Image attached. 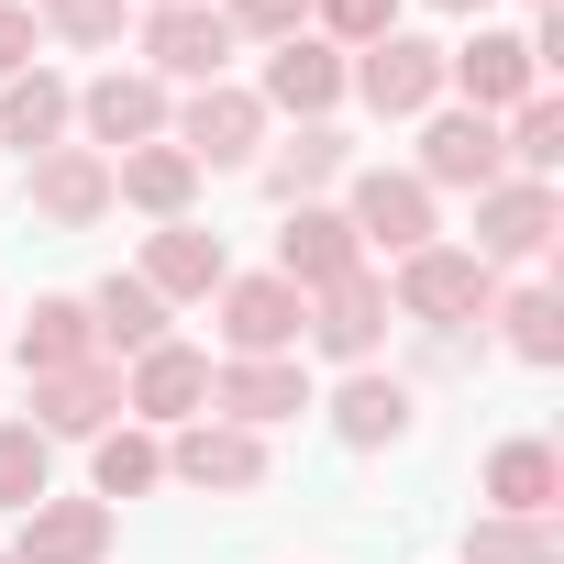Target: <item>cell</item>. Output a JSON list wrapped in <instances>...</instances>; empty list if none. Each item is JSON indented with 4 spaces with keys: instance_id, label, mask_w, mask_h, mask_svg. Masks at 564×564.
Masks as SVG:
<instances>
[{
    "instance_id": "6da1fadb",
    "label": "cell",
    "mask_w": 564,
    "mask_h": 564,
    "mask_svg": "<svg viewBox=\"0 0 564 564\" xmlns=\"http://www.w3.org/2000/svg\"><path fill=\"white\" fill-rule=\"evenodd\" d=\"M388 311H399V322H432V333H465V322L498 311V265H476L465 243H421V254H399V276H388Z\"/></svg>"
},
{
    "instance_id": "7a4b0ae2",
    "label": "cell",
    "mask_w": 564,
    "mask_h": 564,
    "mask_svg": "<svg viewBox=\"0 0 564 564\" xmlns=\"http://www.w3.org/2000/svg\"><path fill=\"white\" fill-rule=\"evenodd\" d=\"M344 89L377 122H421V111H443V45L432 34H377L366 56H344Z\"/></svg>"
},
{
    "instance_id": "3957f363",
    "label": "cell",
    "mask_w": 564,
    "mask_h": 564,
    "mask_svg": "<svg viewBox=\"0 0 564 564\" xmlns=\"http://www.w3.org/2000/svg\"><path fill=\"white\" fill-rule=\"evenodd\" d=\"M166 144L210 177V166H254L265 155V100L254 89H232V78H210V89H188L177 111H166Z\"/></svg>"
},
{
    "instance_id": "277c9868",
    "label": "cell",
    "mask_w": 564,
    "mask_h": 564,
    "mask_svg": "<svg viewBox=\"0 0 564 564\" xmlns=\"http://www.w3.org/2000/svg\"><path fill=\"white\" fill-rule=\"evenodd\" d=\"M553 232H564V199H553V177H498V188H476V265H531V254H553Z\"/></svg>"
},
{
    "instance_id": "5b68a950",
    "label": "cell",
    "mask_w": 564,
    "mask_h": 564,
    "mask_svg": "<svg viewBox=\"0 0 564 564\" xmlns=\"http://www.w3.org/2000/svg\"><path fill=\"white\" fill-rule=\"evenodd\" d=\"M232 67V23L210 12V0H166V12H144V78L155 89H210Z\"/></svg>"
},
{
    "instance_id": "8992f818",
    "label": "cell",
    "mask_w": 564,
    "mask_h": 564,
    "mask_svg": "<svg viewBox=\"0 0 564 564\" xmlns=\"http://www.w3.org/2000/svg\"><path fill=\"white\" fill-rule=\"evenodd\" d=\"M311 410V366L300 355H221L210 366V421L265 432V421H300Z\"/></svg>"
},
{
    "instance_id": "52a82bcc",
    "label": "cell",
    "mask_w": 564,
    "mask_h": 564,
    "mask_svg": "<svg viewBox=\"0 0 564 564\" xmlns=\"http://www.w3.org/2000/svg\"><path fill=\"white\" fill-rule=\"evenodd\" d=\"M344 221H355V243H366V254H421V243L443 232V221H432V188H421L410 166H355Z\"/></svg>"
},
{
    "instance_id": "ba28073f",
    "label": "cell",
    "mask_w": 564,
    "mask_h": 564,
    "mask_svg": "<svg viewBox=\"0 0 564 564\" xmlns=\"http://www.w3.org/2000/svg\"><path fill=\"white\" fill-rule=\"evenodd\" d=\"M265 276H289L300 300H322V289H344V276H366V243H355V221H344L333 199H300L289 232H276V265H265Z\"/></svg>"
},
{
    "instance_id": "9c48e42d",
    "label": "cell",
    "mask_w": 564,
    "mask_h": 564,
    "mask_svg": "<svg viewBox=\"0 0 564 564\" xmlns=\"http://www.w3.org/2000/svg\"><path fill=\"white\" fill-rule=\"evenodd\" d=\"M443 89H465V111H520L531 89H542V56H531V34H498V23H476V45H454L443 56Z\"/></svg>"
},
{
    "instance_id": "30bf717a",
    "label": "cell",
    "mask_w": 564,
    "mask_h": 564,
    "mask_svg": "<svg viewBox=\"0 0 564 564\" xmlns=\"http://www.w3.org/2000/svg\"><path fill=\"white\" fill-rule=\"evenodd\" d=\"M166 476L177 487H199V498H243V487H265V432H232V421H177V443H166Z\"/></svg>"
},
{
    "instance_id": "8fae6325",
    "label": "cell",
    "mask_w": 564,
    "mask_h": 564,
    "mask_svg": "<svg viewBox=\"0 0 564 564\" xmlns=\"http://www.w3.org/2000/svg\"><path fill=\"white\" fill-rule=\"evenodd\" d=\"M221 355H300V322L311 300L289 289V276H221Z\"/></svg>"
},
{
    "instance_id": "7c38bea8",
    "label": "cell",
    "mask_w": 564,
    "mask_h": 564,
    "mask_svg": "<svg viewBox=\"0 0 564 564\" xmlns=\"http://www.w3.org/2000/svg\"><path fill=\"white\" fill-rule=\"evenodd\" d=\"M166 89L144 78V67H111V78H89L78 89V122H89V155H133V144H166Z\"/></svg>"
},
{
    "instance_id": "4fadbf2b",
    "label": "cell",
    "mask_w": 564,
    "mask_h": 564,
    "mask_svg": "<svg viewBox=\"0 0 564 564\" xmlns=\"http://www.w3.org/2000/svg\"><path fill=\"white\" fill-rule=\"evenodd\" d=\"M300 344H322L333 366H377L388 355V276L366 265V276H344V289H322L311 322H300Z\"/></svg>"
},
{
    "instance_id": "5bb4252c",
    "label": "cell",
    "mask_w": 564,
    "mask_h": 564,
    "mask_svg": "<svg viewBox=\"0 0 564 564\" xmlns=\"http://www.w3.org/2000/svg\"><path fill=\"white\" fill-rule=\"evenodd\" d=\"M421 188H498L509 155H498V122L487 111H421Z\"/></svg>"
},
{
    "instance_id": "9a60e30c",
    "label": "cell",
    "mask_w": 564,
    "mask_h": 564,
    "mask_svg": "<svg viewBox=\"0 0 564 564\" xmlns=\"http://www.w3.org/2000/svg\"><path fill=\"white\" fill-rule=\"evenodd\" d=\"M111 542H122V509H100V498H34L12 564H111Z\"/></svg>"
},
{
    "instance_id": "2e32d148",
    "label": "cell",
    "mask_w": 564,
    "mask_h": 564,
    "mask_svg": "<svg viewBox=\"0 0 564 564\" xmlns=\"http://www.w3.org/2000/svg\"><path fill=\"white\" fill-rule=\"evenodd\" d=\"M254 100H265V122H276V111H289V122H333V100H344V56H333L322 34L265 45V78H254Z\"/></svg>"
},
{
    "instance_id": "e0dca14e",
    "label": "cell",
    "mask_w": 564,
    "mask_h": 564,
    "mask_svg": "<svg viewBox=\"0 0 564 564\" xmlns=\"http://www.w3.org/2000/svg\"><path fill=\"white\" fill-rule=\"evenodd\" d=\"M34 221H56V232H89V221H111L122 199H111V155H89V144H56V155H34Z\"/></svg>"
},
{
    "instance_id": "ac0fdd59",
    "label": "cell",
    "mask_w": 564,
    "mask_h": 564,
    "mask_svg": "<svg viewBox=\"0 0 564 564\" xmlns=\"http://www.w3.org/2000/svg\"><path fill=\"white\" fill-rule=\"evenodd\" d=\"M122 410L133 421H199L210 410V355L199 344H144L122 366Z\"/></svg>"
},
{
    "instance_id": "d6986e66",
    "label": "cell",
    "mask_w": 564,
    "mask_h": 564,
    "mask_svg": "<svg viewBox=\"0 0 564 564\" xmlns=\"http://www.w3.org/2000/svg\"><path fill=\"white\" fill-rule=\"evenodd\" d=\"M34 388V432L45 443H100L122 421V366H67V377H23Z\"/></svg>"
},
{
    "instance_id": "ffe728a7",
    "label": "cell",
    "mask_w": 564,
    "mask_h": 564,
    "mask_svg": "<svg viewBox=\"0 0 564 564\" xmlns=\"http://www.w3.org/2000/svg\"><path fill=\"white\" fill-rule=\"evenodd\" d=\"M133 276H144V289L177 311V300H210V289H221V276H232V254H221V232H199V221H155Z\"/></svg>"
},
{
    "instance_id": "44dd1931",
    "label": "cell",
    "mask_w": 564,
    "mask_h": 564,
    "mask_svg": "<svg viewBox=\"0 0 564 564\" xmlns=\"http://www.w3.org/2000/svg\"><path fill=\"white\" fill-rule=\"evenodd\" d=\"M487 509H498V520H553V509H564V454H553L542 432H509V443L487 454Z\"/></svg>"
},
{
    "instance_id": "7402d4cb",
    "label": "cell",
    "mask_w": 564,
    "mask_h": 564,
    "mask_svg": "<svg viewBox=\"0 0 564 564\" xmlns=\"http://www.w3.org/2000/svg\"><path fill=\"white\" fill-rule=\"evenodd\" d=\"M410 377H388V366H355L344 388H333V432L355 443V454H388V443H410Z\"/></svg>"
},
{
    "instance_id": "603a6c76",
    "label": "cell",
    "mask_w": 564,
    "mask_h": 564,
    "mask_svg": "<svg viewBox=\"0 0 564 564\" xmlns=\"http://www.w3.org/2000/svg\"><path fill=\"white\" fill-rule=\"evenodd\" d=\"M67 122H78V89H67L56 67H23L12 89H0V144H12L23 166H34V155H56V144H67Z\"/></svg>"
},
{
    "instance_id": "cb8c5ba5",
    "label": "cell",
    "mask_w": 564,
    "mask_h": 564,
    "mask_svg": "<svg viewBox=\"0 0 564 564\" xmlns=\"http://www.w3.org/2000/svg\"><path fill=\"white\" fill-rule=\"evenodd\" d=\"M12 355H23V377L111 366V355H100V333H89V300H34V311H23V333H12Z\"/></svg>"
},
{
    "instance_id": "d4e9b609",
    "label": "cell",
    "mask_w": 564,
    "mask_h": 564,
    "mask_svg": "<svg viewBox=\"0 0 564 564\" xmlns=\"http://www.w3.org/2000/svg\"><path fill=\"white\" fill-rule=\"evenodd\" d=\"M333 177H355V144H344L333 122H300L289 144L265 155V199H276V210H300V199H322Z\"/></svg>"
},
{
    "instance_id": "484cf974",
    "label": "cell",
    "mask_w": 564,
    "mask_h": 564,
    "mask_svg": "<svg viewBox=\"0 0 564 564\" xmlns=\"http://www.w3.org/2000/svg\"><path fill=\"white\" fill-rule=\"evenodd\" d=\"M111 199H133L144 221H188V199H199V166H188L177 144H133V155H111Z\"/></svg>"
},
{
    "instance_id": "4316f807",
    "label": "cell",
    "mask_w": 564,
    "mask_h": 564,
    "mask_svg": "<svg viewBox=\"0 0 564 564\" xmlns=\"http://www.w3.org/2000/svg\"><path fill=\"white\" fill-rule=\"evenodd\" d=\"M89 333H100V355H122V366H133L144 344H166V300L144 289V276H122V265H111L100 289H89Z\"/></svg>"
},
{
    "instance_id": "83f0119b",
    "label": "cell",
    "mask_w": 564,
    "mask_h": 564,
    "mask_svg": "<svg viewBox=\"0 0 564 564\" xmlns=\"http://www.w3.org/2000/svg\"><path fill=\"white\" fill-rule=\"evenodd\" d=\"M144 487H166V443H155L144 421H111L100 454H89V498L122 509V498H144Z\"/></svg>"
},
{
    "instance_id": "f1b7e54d",
    "label": "cell",
    "mask_w": 564,
    "mask_h": 564,
    "mask_svg": "<svg viewBox=\"0 0 564 564\" xmlns=\"http://www.w3.org/2000/svg\"><path fill=\"white\" fill-rule=\"evenodd\" d=\"M498 155H509V177H553V166H564V100H553V89H531V100L509 111Z\"/></svg>"
},
{
    "instance_id": "f546056e",
    "label": "cell",
    "mask_w": 564,
    "mask_h": 564,
    "mask_svg": "<svg viewBox=\"0 0 564 564\" xmlns=\"http://www.w3.org/2000/svg\"><path fill=\"white\" fill-rule=\"evenodd\" d=\"M487 322L509 333V355H520V366H564V300H553V289H509Z\"/></svg>"
},
{
    "instance_id": "4dcf8cb0",
    "label": "cell",
    "mask_w": 564,
    "mask_h": 564,
    "mask_svg": "<svg viewBox=\"0 0 564 564\" xmlns=\"http://www.w3.org/2000/svg\"><path fill=\"white\" fill-rule=\"evenodd\" d=\"M34 498H56V443L34 432V421H0V509H34Z\"/></svg>"
},
{
    "instance_id": "1f68e13d",
    "label": "cell",
    "mask_w": 564,
    "mask_h": 564,
    "mask_svg": "<svg viewBox=\"0 0 564 564\" xmlns=\"http://www.w3.org/2000/svg\"><path fill=\"white\" fill-rule=\"evenodd\" d=\"M465 564H564V531H553V520H498V509H487V520L465 531Z\"/></svg>"
},
{
    "instance_id": "d6a6232c",
    "label": "cell",
    "mask_w": 564,
    "mask_h": 564,
    "mask_svg": "<svg viewBox=\"0 0 564 564\" xmlns=\"http://www.w3.org/2000/svg\"><path fill=\"white\" fill-rule=\"evenodd\" d=\"M122 12H133V0H34V23H45L56 45H78V56L122 45Z\"/></svg>"
},
{
    "instance_id": "836d02e7",
    "label": "cell",
    "mask_w": 564,
    "mask_h": 564,
    "mask_svg": "<svg viewBox=\"0 0 564 564\" xmlns=\"http://www.w3.org/2000/svg\"><path fill=\"white\" fill-rule=\"evenodd\" d=\"M311 34L333 56H366L377 34H399V0H311Z\"/></svg>"
},
{
    "instance_id": "e575fe53",
    "label": "cell",
    "mask_w": 564,
    "mask_h": 564,
    "mask_svg": "<svg viewBox=\"0 0 564 564\" xmlns=\"http://www.w3.org/2000/svg\"><path fill=\"white\" fill-rule=\"evenodd\" d=\"M210 12L232 23V45H289V34H311V0H210Z\"/></svg>"
},
{
    "instance_id": "d590c367",
    "label": "cell",
    "mask_w": 564,
    "mask_h": 564,
    "mask_svg": "<svg viewBox=\"0 0 564 564\" xmlns=\"http://www.w3.org/2000/svg\"><path fill=\"white\" fill-rule=\"evenodd\" d=\"M34 45H45V23H34V0H0V89H12V78L34 67Z\"/></svg>"
},
{
    "instance_id": "8d00e7d4",
    "label": "cell",
    "mask_w": 564,
    "mask_h": 564,
    "mask_svg": "<svg viewBox=\"0 0 564 564\" xmlns=\"http://www.w3.org/2000/svg\"><path fill=\"white\" fill-rule=\"evenodd\" d=\"M432 12H454V23H465V12H476V23H487V0H432Z\"/></svg>"
},
{
    "instance_id": "74e56055",
    "label": "cell",
    "mask_w": 564,
    "mask_h": 564,
    "mask_svg": "<svg viewBox=\"0 0 564 564\" xmlns=\"http://www.w3.org/2000/svg\"><path fill=\"white\" fill-rule=\"evenodd\" d=\"M531 12H553V0H531Z\"/></svg>"
},
{
    "instance_id": "f35d334b",
    "label": "cell",
    "mask_w": 564,
    "mask_h": 564,
    "mask_svg": "<svg viewBox=\"0 0 564 564\" xmlns=\"http://www.w3.org/2000/svg\"><path fill=\"white\" fill-rule=\"evenodd\" d=\"M155 12H166V0H155Z\"/></svg>"
},
{
    "instance_id": "ab89813d",
    "label": "cell",
    "mask_w": 564,
    "mask_h": 564,
    "mask_svg": "<svg viewBox=\"0 0 564 564\" xmlns=\"http://www.w3.org/2000/svg\"><path fill=\"white\" fill-rule=\"evenodd\" d=\"M0 564H12V553H0Z\"/></svg>"
}]
</instances>
